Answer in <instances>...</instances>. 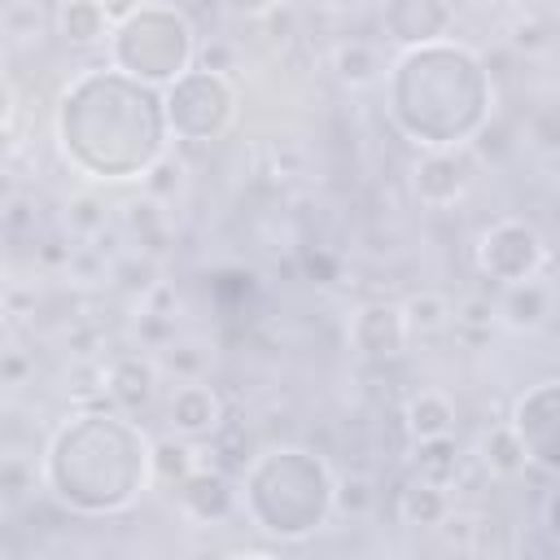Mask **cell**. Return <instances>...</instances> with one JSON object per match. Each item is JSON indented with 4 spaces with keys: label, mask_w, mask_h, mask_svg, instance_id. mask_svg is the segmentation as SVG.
Returning <instances> with one entry per match:
<instances>
[{
    "label": "cell",
    "mask_w": 560,
    "mask_h": 560,
    "mask_svg": "<svg viewBox=\"0 0 560 560\" xmlns=\"http://www.w3.org/2000/svg\"><path fill=\"white\" fill-rule=\"evenodd\" d=\"M26 372H31V359H26V354H0V381L22 385Z\"/></svg>",
    "instance_id": "obj_31"
},
{
    "label": "cell",
    "mask_w": 560,
    "mask_h": 560,
    "mask_svg": "<svg viewBox=\"0 0 560 560\" xmlns=\"http://www.w3.org/2000/svg\"><path fill=\"white\" fill-rule=\"evenodd\" d=\"M109 280L122 289V293H149L153 289V280H158V262L144 254H131V258H118L114 262V271H109Z\"/></svg>",
    "instance_id": "obj_27"
},
{
    "label": "cell",
    "mask_w": 560,
    "mask_h": 560,
    "mask_svg": "<svg viewBox=\"0 0 560 560\" xmlns=\"http://www.w3.org/2000/svg\"><path fill=\"white\" fill-rule=\"evenodd\" d=\"M105 26H109V18H105L101 0H66L61 4V35L70 44H96V39H105Z\"/></svg>",
    "instance_id": "obj_22"
},
{
    "label": "cell",
    "mask_w": 560,
    "mask_h": 560,
    "mask_svg": "<svg viewBox=\"0 0 560 560\" xmlns=\"http://www.w3.org/2000/svg\"><path fill=\"white\" fill-rule=\"evenodd\" d=\"M192 61V31L175 9L140 4L114 31V66L140 83H171Z\"/></svg>",
    "instance_id": "obj_5"
},
{
    "label": "cell",
    "mask_w": 560,
    "mask_h": 560,
    "mask_svg": "<svg viewBox=\"0 0 560 560\" xmlns=\"http://www.w3.org/2000/svg\"><path fill=\"white\" fill-rule=\"evenodd\" d=\"M149 472V442L127 416L83 411L48 446V486L79 512H114L136 499Z\"/></svg>",
    "instance_id": "obj_2"
},
{
    "label": "cell",
    "mask_w": 560,
    "mask_h": 560,
    "mask_svg": "<svg viewBox=\"0 0 560 560\" xmlns=\"http://www.w3.org/2000/svg\"><path fill=\"white\" fill-rule=\"evenodd\" d=\"M101 4H105V18H109V22H122V18H131V13L140 9L136 0H101Z\"/></svg>",
    "instance_id": "obj_33"
},
{
    "label": "cell",
    "mask_w": 560,
    "mask_h": 560,
    "mask_svg": "<svg viewBox=\"0 0 560 560\" xmlns=\"http://www.w3.org/2000/svg\"><path fill=\"white\" fill-rule=\"evenodd\" d=\"M245 508L262 529L298 538L332 508V481L306 451H267L245 472Z\"/></svg>",
    "instance_id": "obj_4"
},
{
    "label": "cell",
    "mask_w": 560,
    "mask_h": 560,
    "mask_svg": "<svg viewBox=\"0 0 560 560\" xmlns=\"http://www.w3.org/2000/svg\"><path fill=\"white\" fill-rule=\"evenodd\" d=\"M416 472L420 477H429V481H455V472H459V442L451 438V433H442V438H420L416 442Z\"/></svg>",
    "instance_id": "obj_21"
},
{
    "label": "cell",
    "mask_w": 560,
    "mask_h": 560,
    "mask_svg": "<svg viewBox=\"0 0 560 560\" xmlns=\"http://www.w3.org/2000/svg\"><path fill=\"white\" fill-rule=\"evenodd\" d=\"M472 184V158L464 149H433L416 162L411 171V188L424 206H451L464 197V188Z\"/></svg>",
    "instance_id": "obj_9"
},
{
    "label": "cell",
    "mask_w": 560,
    "mask_h": 560,
    "mask_svg": "<svg viewBox=\"0 0 560 560\" xmlns=\"http://www.w3.org/2000/svg\"><path fill=\"white\" fill-rule=\"evenodd\" d=\"M26 490H35V468H31V459L0 455V494L18 499V494H26Z\"/></svg>",
    "instance_id": "obj_28"
},
{
    "label": "cell",
    "mask_w": 560,
    "mask_h": 560,
    "mask_svg": "<svg viewBox=\"0 0 560 560\" xmlns=\"http://www.w3.org/2000/svg\"><path fill=\"white\" fill-rule=\"evenodd\" d=\"M175 490H179V508L192 521H223L232 512V481L223 472L192 468L184 481H175Z\"/></svg>",
    "instance_id": "obj_14"
},
{
    "label": "cell",
    "mask_w": 560,
    "mask_h": 560,
    "mask_svg": "<svg viewBox=\"0 0 560 560\" xmlns=\"http://www.w3.org/2000/svg\"><path fill=\"white\" fill-rule=\"evenodd\" d=\"M324 4H328V9H359L363 0H324Z\"/></svg>",
    "instance_id": "obj_36"
},
{
    "label": "cell",
    "mask_w": 560,
    "mask_h": 560,
    "mask_svg": "<svg viewBox=\"0 0 560 560\" xmlns=\"http://www.w3.org/2000/svg\"><path fill=\"white\" fill-rule=\"evenodd\" d=\"M57 127L66 153L88 175L131 179L162 153L166 109L149 83L122 70H92L61 96Z\"/></svg>",
    "instance_id": "obj_1"
},
{
    "label": "cell",
    "mask_w": 560,
    "mask_h": 560,
    "mask_svg": "<svg viewBox=\"0 0 560 560\" xmlns=\"http://www.w3.org/2000/svg\"><path fill=\"white\" fill-rule=\"evenodd\" d=\"M499 315H503L508 328H538L551 315V284L538 280V276H525V280L508 284L503 302H499Z\"/></svg>",
    "instance_id": "obj_15"
},
{
    "label": "cell",
    "mask_w": 560,
    "mask_h": 560,
    "mask_svg": "<svg viewBox=\"0 0 560 560\" xmlns=\"http://www.w3.org/2000/svg\"><path fill=\"white\" fill-rule=\"evenodd\" d=\"M556 411H560V402H556V381H542V385H534V389L516 402V420H512V433L521 438L525 455L538 459L547 472L560 464V455H556Z\"/></svg>",
    "instance_id": "obj_8"
},
{
    "label": "cell",
    "mask_w": 560,
    "mask_h": 560,
    "mask_svg": "<svg viewBox=\"0 0 560 560\" xmlns=\"http://www.w3.org/2000/svg\"><path fill=\"white\" fill-rule=\"evenodd\" d=\"M0 197H4V201L13 197V179H9V171H0Z\"/></svg>",
    "instance_id": "obj_35"
},
{
    "label": "cell",
    "mask_w": 560,
    "mask_h": 560,
    "mask_svg": "<svg viewBox=\"0 0 560 560\" xmlns=\"http://www.w3.org/2000/svg\"><path fill=\"white\" fill-rule=\"evenodd\" d=\"M232 88L219 70H184L179 79H171V92L162 101L166 109V127H175V136L184 140H210L232 122Z\"/></svg>",
    "instance_id": "obj_6"
},
{
    "label": "cell",
    "mask_w": 560,
    "mask_h": 560,
    "mask_svg": "<svg viewBox=\"0 0 560 560\" xmlns=\"http://www.w3.org/2000/svg\"><path fill=\"white\" fill-rule=\"evenodd\" d=\"M407 324H402V311L394 302H368L354 311L350 319V346L363 354V359H394L402 354L407 346Z\"/></svg>",
    "instance_id": "obj_10"
},
{
    "label": "cell",
    "mask_w": 560,
    "mask_h": 560,
    "mask_svg": "<svg viewBox=\"0 0 560 560\" xmlns=\"http://www.w3.org/2000/svg\"><path fill=\"white\" fill-rule=\"evenodd\" d=\"M4 31L18 35V39L39 35V31H44V13H39V4H9V9H4Z\"/></svg>",
    "instance_id": "obj_30"
},
{
    "label": "cell",
    "mask_w": 560,
    "mask_h": 560,
    "mask_svg": "<svg viewBox=\"0 0 560 560\" xmlns=\"http://www.w3.org/2000/svg\"><path fill=\"white\" fill-rule=\"evenodd\" d=\"M127 228H131V236H140L144 249H158V241L166 236V210H162V201H153V197L131 201L127 206Z\"/></svg>",
    "instance_id": "obj_24"
},
{
    "label": "cell",
    "mask_w": 560,
    "mask_h": 560,
    "mask_svg": "<svg viewBox=\"0 0 560 560\" xmlns=\"http://www.w3.org/2000/svg\"><path fill=\"white\" fill-rule=\"evenodd\" d=\"M4 118H9V83L0 79V122H4Z\"/></svg>",
    "instance_id": "obj_34"
},
{
    "label": "cell",
    "mask_w": 560,
    "mask_h": 560,
    "mask_svg": "<svg viewBox=\"0 0 560 560\" xmlns=\"http://www.w3.org/2000/svg\"><path fill=\"white\" fill-rule=\"evenodd\" d=\"M372 503H376V490H372V481H368L363 472H350V477H341V481L332 486V508H337L341 516H350V521L368 516Z\"/></svg>",
    "instance_id": "obj_25"
},
{
    "label": "cell",
    "mask_w": 560,
    "mask_h": 560,
    "mask_svg": "<svg viewBox=\"0 0 560 560\" xmlns=\"http://www.w3.org/2000/svg\"><path fill=\"white\" fill-rule=\"evenodd\" d=\"M179 188H184V162L158 153V158L144 166V192H149L153 201H171Z\"/></svg>",
    "instance_id": "obj_26"
},
{
    "label": "cell",
    "mask_w": 560,
    "mask_h": 560,
    "mask_svg": "<svg viewBox=\"0 0 560 560\" xmlns=\"http://www.w3.org/2000/svg\"><path fill=\"white\" fill-rule=\"evenodd\" d=\"M223 9H232L241 18H262L267 9H276V0H223Z\"/></svg>",
    "instance_id": "obj_32"
},
{
    "label": "cell",
    "mask_w": 560,
    "mask_h": 560,
    "mask_svg": "<svg viewBox=\"0 0 560 560\" xmlns=\"http://www.w3.org/2000/svg\"><path fill=\"white\" fill-rule=\"evenodd\" d=\"M105 394H109V402H114L122 416H136V411H144V407L153 402V394H158V368H153L149 359H140V354H127V359H118V363L105 372Z\"/></svg>",
    "instance_id": "obj_13"
},
{
    "label": "cell",
    "mask_w": 560,
    "mask_h": 560,
    "mask_svg": "<svg viewBox=\"0 0 560 560\" xmlns=\"http://www.w3.org/2000/svg\"><path fill=\"white\" fill-rule=\"evenodd\" d=\"M166 416L179 438H210L223 424V402L206 381H184V385H175Z\"/></svg>",
    "instance_id": "obj_12"
},
{
    "label": "cell",
    "mask_w": 560,
    "mask_h": 560,
    "mask_svg": "<svg viewBox=\"0 0 560 560\" xmlns=\"http://www.w3.org/2000/svg\"><path fill=\"white\" fill-rule=\"evenodd\" d=\"M66 223H70L79 236H92V232L105 228V206H101L96 197H74V201L66 206Z\"/></svg>",
    "instance_id": "obj_29"
},
{
    "label": "cell",
    "mask_w": 560,
    "mask_h": 560,
    "mask_svg": "<svg viewBox=\"0 0 560 560\" xmlns=\"http://www.w3.org/2000/svg\"><path fill=\"white\" fill-rule=\"evenodd\" d=\"M0 302H4V280H0Z\"/></svg>",
    "instance_id": "obj_37"
},
{
    "label": "cell",
    "mask_w": 560,
    "mask_h": 560,
    "mask_svg": "<svg viewBox=\"0 0 560 560\" xmlns=\"http://www.w3.org/2000/svg\"><path fill=\"white\" fill-rule=\"evenodd\" d=\"M389 114L420 144H455L486 118V74L472 52L451 44L411 48L389 79Z\"/></svg>",
    "instance_id": "obj_3"
},
{
    "label": "cell",
    "mask_w": 560,
    "mask_h": 560,
    "mask_svg": "<svg viewBox=\"0 0 560 560\" xmlns=\"http://www.w3.org/2000/svg\"><path fill=\"white\" fill-rule=\"evenodd\" d=\"M547 258L542 236L525 223V219H499L486 236H481V271L499 284H516L525 276H534V267Z\"/></svg>",
    "instance_id": "obj_7"
},
{
    "label": "cell",
    "mask_w": 560,
    "mask_h": 560,
    "mask_svg": "<svg viewBox=\"0 0 560 560\" xmlns=\"http://www.w3.org/2000/svg\"><path fill=\"white\" fill-rule=\"evenodd\" d=\"M481 464H486L490 472H499V477H516V472L529 464V455H525L521 438L512 433V424H494V429L481 438Z\"/></svg>",
    "instance_id": "obj_19"
},
{
    "label": "cell",
    "mask_w": 560,
    "mask_h": 560,
    "mask_svg": "<svg viewBox=\"0 0 560 560\" xmlns=\"http://www.w3.org/2000/svg\"><path fill=\"white\" fill-rule=\"evenodd\" d=\"M398 311H402L407 332H442V328L455 319V306L446 302V293H433V289L411 293V298H407Z\"/></svg>",
    "instance_id": "obj_20"
},
{
    "label": "cell",
    "mask_w": 560,
    "mask_h": 560,
    "mask_svg": "<svg viewBox=\"0 0 560 560\" xmlns=\"http://www.w3.org/2000/svg\"><path fill=\"white\" fill-rule=\"evenodd\" d=\"M402 420H407V433H411L416 442H420V438H442V433H451V424H455V407H451L446 394L420 389V394L407 398Z\"/></svg>",
    "instance_id": "obj_17"
},
{
    "label": "cell",
    "mask_w": 560,
    "mask_h": 560,
    "mask_svg": "<svg viewBox=\"0 0 560 560\" xmlns=\"http://www.w3.org/2000/svg\"><path fill=\"white\" fill-rule=\"evenodd\" d=\"M385 31L398 44H433L451 26V4L446 0H385Z\"/></svg>",
    "instance_id": "obj_11"
},
{
    "label": "cell",
    "mask_w": 560,
    "mask_h": 560,
    "mask_svg": "<svg viewBox=\"0 0 560 560\" xmlns=\"http://www.w3.org/2000/svg\"><path fill=\"white\" fill-rule=\"evenodd\" d=\"M451 512V499H446V486L442 481H429V477H416L398 490V516L402 525H442V516Z\"/></svg>",
    "instance_id": "obj_16"
},
{
    "label": "cell",
    "mask_w": 560,
    "mask_h": 560,
    "mask_svg": "<svg viewBox=\"0 0 560 560\" xmlns=\"http://www.w3.org/2000/svg\"><path fill=\"white\" fill-rule=\"evenodd\" d=\"M149 468H153L158 481L175 486V481H184L192 472V451L184 442H175V438H158V442H149Z\"/></svg>",
    "instance_id": "obj_23"
},
{
    "label": "cell",
    "mask_w": 560,
    "mask_h": 560,
    "mask_svg": "<svg viewBox=\"0 0 560 560\" xmlns=\"http://www.w3.org/2000/svg\"><path fill=\"white\" fill-rule=\"evenodd\" d=\"M328 61H332V74H337L341 83H350V88L376 83L381 70H385V66H381V52H376L372 44H363V39H341V44H332Z\"/></svg>",
    "instance_id": "obj_18"
}]
</instances>
